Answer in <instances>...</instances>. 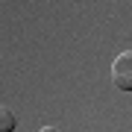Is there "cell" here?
<instances>
[{"label": "cell", "instance_id": "6da1fadb", "mask_svg": "<svg viewBox=\"0 0 132 132\" xmlns=\"http://www.w3.org/2000/svg\"><path fill=\"white\" fill-rule=\"evenodd\" d=\"M112 82L120 91H132V50L118 53V59L112 62Z\"/></svg>", "mask_w": 132, "mask_h": 132}, {"label": "cell", "instance_id": "7a4b0ae2", "mask_svg": "<svg viewBox=\"0 0 132 132\" xmlns=\"http://www.w3.org/2000/svg\"><path fill=\"white\" fill-rule=\"evenodd\" d=\"M15 114H12V109H0V132H15Z\"/></svg>", "mask_w": 132, "mask_h": 132}, {"label": "cell", "instance_id": "3957f363", "mask_svg": "<svg viewBox=\"0 0 132 132\" xmlns=\"http://www.w3.org/2000/svg\"><path fill=\"white\" fill-rule=\"evenodd\" d=\"M38 132H59V129H53V126H41Z\"/></svg>", "mask_w": 132, "mask_h": 132}]
</instances>
